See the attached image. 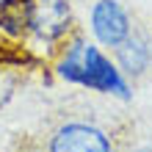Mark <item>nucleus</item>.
I'll return each mask as SVG.
<instances>
[{"mask_svg":"<svg viewBox=\"0 0 152 152\" xmlns=\"http://www.w3.org/2000/svg\"><path fill=\"white\" fill-rule=\"evenodd\" d=\"M0 25L20 36L56 44L72 31V6L69 0H17L0 17Z\"/></svg>","mask_w":152,"mask_h":152,"instance_id":"obj_1","label":"nucleus"},{"mask_svg":"<svg viewBox=\"0 0 152 152\" xmlns=\"http://www.w3.org/2000/svg\"><path fill=\"white\" fill-rule=\"evenodd\" d=\"M141 152H152V147H147V149H141Z\"/></svg>","mask_w":152,"mask_h":152,"instance_id":"obj_8","label":"nucleus"},{"mask_svg":"<svg viewBox=\"0 0 152 152\" xmlns=\"http://www.w3.org/2000/svg\"><path fill=\"white\" fill-rule=\"evenodd\" d=\"M58 75L69 83L94 88L102 94L127 97V83H124L122 72L111 64V58L100 53V47L86 42H72L64 50V58L58 61Z\"/></svg>","mask_w":152,"mask_h":152,"instance_id":"obj_2","label":"nucleus"},{"mask_svg":"<svg viewBox=\"0 0 152 152\" xmlns=\"http://www.w3.org/2000/svg\"><path fill=\"white\" fill-rule=\"evenodd\" d=\"M14 3H17V0H0V17H3V14L8 11V8L14 6Z\"/></svg>","mask_w":152,"mask_h":152,"instance_id":"obj_7","label":"nucleus"},{"mask_svg":"<svg viewBox=\"0 0 152 152\" xmlns=\"http://www.w3.org/2000/svg\"><path fill=\"white\" fill-rule=\"evenodd\" d=\"M116 61H119V66L127 75H141L149 66V61H152V47L144 39H138V36L130 33V36L116 47Z\"/></svg>","mask_w":152,"mask_h":152,"instance_id":"obj_6","label":"nucleus"},{"mask_svg":"<svg viewBox=\"0 0 152 152\" xmlns=\"http://www.w3.org/2000/svg\"><path fill=\"white\" fill-rule=\"evenodd\" d=\"M25 53H11L8 47H0V108L14 97L17 86L25 75Z\"/></svg>","mask_w":152,"mask_h":152,"instance_id":"obj_5","label":"nucleus"},{"mask_svg":"<svg viewBox=\"0 0 152 152\" xmlns=\"http://www.w3.org/2000/svg\"><path fill=\"white\" fill-rule=\"evenodd\" d=\"M47 152H113V144L91 122H64L50 133Z\"/></svg>","mask_w":152,"mask_h":152,"instance_id":"obj_3","label":"nucleus"},{"mask_svg":"<svg viewBox=\"0 0 152 152\" xmlns=\"http://www.w3.org/2000/svg\"><path fill=\"white\" fill-rule=\"evenodd\" d=\"M91 33L105 47H119L133 33L130 17L119 6V0H97L91 6Z\"/></svg>","mask_w":152,"mask_h":152,"instance_id":"obj_4","label":"nucleus"}]
</instances>
